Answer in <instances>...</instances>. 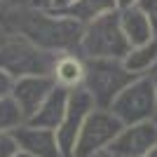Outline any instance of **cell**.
I'll use <instances>...</instances> for the list:
<instances>
[{"mask_svg":"<svg viewBox=\"0 0 157 157\" xmlns=\"http://www.w3.org/2000/svg\"><path fill=\"white\" fill-rule=\"evenodd\" d=\"M134 75L120 59H85V92L92 96L96 108L108 110L120 92L129 85Z\"/></svg>","mask_w":157,"mask_h":157,"instance_id":"obj_4","label":"cell"},{"mask_svg":"<svg viewBox=\"0 0 157 157\" xmlns=\"http://www.w3.org/2000/svg\"><path fill=\"white\" fill-rule=\"evenodd\" d=\"M92 157H115L110 150H101V152H96V155H92Z\"/></svg>","mask_w":157,"mask_h":157,"instance_id":"obj_23","label":"cell"},{"mask_svg":"<svg viewBox=\"0 0 157 157\" xmlns=\"http://www.w3.org/2000/svg\"><path fill=\"white\" fill-rule=\"evenodd\" d=\"M56 59L59 54L33 45L24 35L0 42V71H5L12 80L28 75H52Z\"/></svg>","mask_w":157,"mask_h":157,"instance_id":"obj_3","label":"cell"},{"mask_svg":"<svg viewBox=\"0 0 157 157\" xmlns=\"http://www.w3.org/2000/svg\"><path fill=\"white\" fill-rule=\"evenodd\" d=\"M68 98H71V92H68V89L54 87L52 94L45 98V103L38 108V113H35V115L28 120V124L56 131V127L61 124V120H63V115H66V108H68Z\"/></svg>","mask_w":157,"mask_h":157,"instance_id":"obj_11","label":"cell"},{"mask_svg":"<svg viewBox=\"0 0 157 157\" xmlns=\"http://www.w3.org/2000/svg\"><path fill=\"white\" fill-rule=\"evenodd\" d=\"M92 96L85 92V87H80L75 92H71V98H68V108H66V115L61 120V124L56 127V141H59L61 155L63 157H73V150H75V143H78L80 129L87 122L89 113L94 110Z\"/></svg>","mask_w":157,"mask_h":157,"instance_id":"obj_7","label":"cell"},{"mask_svg":"<svg viewBox=\"0 0 157 157\" xmlns=\"http://www.w3.org/2000/svg\"><path fill=\"white\" fill-rule=\"evenodd\" d=\"M138 10L148 17L152 31H155V35H157V0H141V2H138Z\"/></svg>","mask_w":157,"mask_h":157,"instance_id":"obj_18","label":"cell"},{"mask_svg":"<svg viewBox=\"0 0 157 157\" xmlns=\"http://www.w3.org/2000/svg\"><path fill=\"white\" fill-rule=\"evenodd\" d=\"M12 87H14V80L10 78L5 71H0V98L12 96Z\"/></svg>","mask_w":157,"mask_h":157,"instance_id":"obj_19","label":"cell"},{"mask_svg":"<svg viewBox=\"0 0 157 157\" xmlns=\"http://www.w3.org/2000/svg\"><path fill=\"white\" fill-rule=\"evenodd\" d=\"M54 85L68 92H75L85 85V59L80 54H59L52 71Z\"/></svg>","mask_w":157,"mask_h":157,"instance_id":"obj_12","label":"cell"},{"mask_svg":"<svg viewBox=\"0 0 157 157\" xmlns=\"http://www.w3.org/2000/svg\"><path fill=\"white\" fill-rule=\"evenodd\" d=\"M155 80H157V78H155Z\"/></svg>","mask_w":157,"mask_h":157,"instance_id":"obj_26","label":"cell"},{"mask_svg":"<svg viewBox=\"0 0 157 157\" xmlns=\"http://www.w3.org/2000/svg\"><path fill=\"white\" fill-rule=\"evenodd\" d=\"M14 141L19 145V152L26 157H63L56 141V131L42 129V127L24 124L14 131Z\"/></svg>","mask_w":157,"mask_h":157,"instance_id":"obj_10","label":"cell"},{"mask_svg":"<svg viewBox=\"0 0 157 157\" xmlns=\"http://www.w3.org/2000/svg\"><path fill=\"white\" fill-rule=\"evenodd\" d=\"M19 152V145L14 141V134H0V157H14Z\"/></svg>","mask_w":157,"mask_h":157,"instance_id":"obj_17","label":"cell"},{"mask_svg":"<svg viewBox=\"0 0 157 157\" xmlns=\"http://www.w3.org/2000/svg\"><path fill=\"white\" fill-rule=\"evenodd\" d=\"M108 110L122 122V127L150 122L157 117V80L155 78H134L120 92Z\"/></svg>","mask_w":157,"mask_h":157,"instance_id":"obj_5","label":"cell"},{"mask_svg":"<svg viewBox=\"0 0 157 157\" xmlns=\"http://www.w3.org/2000/svg\"><path fill=\"white\" fill-rule=\"evenodd\" d=\"M129 42H127L122 26H120V14L110 12L92 21L82 28L78 54L82 59H124L129 54Z\"/></svg>","mask_w":157,"mask_h":157,"instance_id":"obj_2","label":"cell"},{"mask_svg":"<svg viewBox=\"0 0 157 157\" xmlns=\"http://www.w3.org/2000/svg\"><path fill=\"white\" fill-rule=\"evenodd\" d=\"M33 2H35V7L42 10V12H49V5H52V0H33Z\"/></svg>","mask_w":157,"mask_h":157,"instance_id":"obj_22","label":"cell"},{"mask_svg":"<svg viewBox=\"0 0 157 157\" xmlns=\"http://www.w3.org/2000/svg\"><path fill=\"white\" fill-rule=\"evenodd\" d=\"M122 63L134 78H157V35L145 45L131 47Z\"/></svg>","mask_w":157,"mask_h":157,"instance_id":"obj_13","label":"cell"},{"mask_svg":"<svg viewBox=\"0 0 157 157\" xmlns=\"http://www.w3.org/2000/svg\"><path fill=\"white\" fill-rule=\"evenodd\" d=\"M141 0H115V5H117V12L122 10H131V7H138Z\"/></svg>","mask_w":157,"mask_h":157,"instance_id":"obj_21","label":"cell"},{"mask_svg":"<svg viewBox=\"0 0 157 157\" xmlns=\"http://www.w3.org/2000/svg\"><path fill=\"white\" fill-rule=\"evenodd\" d=\"M82 24H78L71 17L54 12H33L26 21H24V38L31 40L33 45L42 47L47 52L54 54H73V49L78 52L80 38H82Z\"/></svg>","mask_w":157,"mask_h":157,"instance_id":"obj_1","label":"cell"},{"mask_svg":"<svg viewBox=\"0 0 157 157\" xmlns=\"http://www.w3.org/2000/svg\"><path fill=\"white\" fill-rule=\"evenodd\" d=\"M110 12H117L115 0H78L73 7H68L63 12V17H71L78 24L87 26V24H92V21L101 19Z\"/></svg>","mask_w":157,"mask_h":157,"instance_id":"obj_15","label":"cell"},{"mask_svg":"<svg viewBox=\"0 0 157 157\" xmlns=\"http://www.w3.org/2000/svg\"><path fill=\"white\" fill-rule=\"evenodd\" d=\"M14 157H26V155H24V152H17V155H14Z\"/></svg>","mask_w":157,"mask_h":157,"instance_id":"obj_25","label":"cell"},{"mask_svg":"<svg viewBox=\"0 0 157 157\" xmlns=\"http://www.w3.org/2000/svg\"><path fill=\"white\" fill-rule=\"evenodd\" d=\"M78 2V0H52V5H49V12H54V14H63L68 7H73Z\"/></svg>","mask_w":157,"mask_h":157,"instance_id":"obj_20","label":"cell"},{"mask_svg":"<svg viewBox=\"0 0 157 157\" xmlns=\"http://www.w3.org/2000/svg\"><path fill=\"white\" fill-rule=\"evenodd\" d=\"M54 87L56 85H54L52 75H28V78L14 80L12 98L19 105V110L24 113L26 122L38 113V108L45 103V98L52 94Z\"/></svg>","mask_w":157,"mask_h":157,"instance_id":"obj_9","label":"cell"},{"mask_svg":"<svg viewBox=\"0 0 157 157\" xmlns=\"http://www.w3.org/2000/svg\"><path fill=\"white\" fill-rule=\"evenodd\" d=\"M157 145V120L122 127L108 150L115 157H148Z\"/></svg>","mask_w":157,"mask_h":157,"instance_id":"obj_8","label":"cell"},{"mask_svg":"<svg viewBox=\"0 0 157 157\" xmlns=\"http://www.w3.org/2000/svg\"><path fill=\"white\" fill-rule=\"evenodd\" d=\"M155 120H157V117H155Z\"/></svg>","mask_w":157,"mask_h":157,"instance_id":"obj_27","label":"cell"},{"mask_svg":"<svg viewBox=\"0 0 157 157\" xmlns=\"http://www.w3.org/2000/svg\"><path fill=\"white\" fill-rule=\"evenodd\" d=\"M120 14V26H122V33H124L129 47H138L145 45L155 38V31H152L150 21L138 7H131V10H122Z\"/></svg>","mask_w":157,"mask_h":157,"instance_id":"obj_14","label":"cell"},{"mask_svg":"<svg viewBox=\"0 0 157 157\" xmlns=\"http://www.w3.org/2000/svg\"><path fill=\"white\" fill-rule=\"evenodd\" d=\"M120 131H122V122L110 110L94 108L89 113L87 122L82 124V129H80L73 157H92L101 150H108Z\"/></svg>","mask_w":157,"mask_h":157,"instance_id":"obj_6","label":"cell"},{"mask_svg":"<svg viewBox=\"0 0 157 157\" xmlns=\"http://www.w3.org/2000/svg\"><path fill=\"white\" fill-rule=\"evenodd\" d=\"M148 157H157V145H155V148L150 150V155H148Z\"/></svg>","mask_w":157,"mask_h":157,"instance_id":"obj_24","label":"cell"},{"mask_svg":"<svg viewBox=\"0 0 157 157\" xmlns=\"http://www.w3.org/2000/svg\"><path fill=\"white\" fill-rule=\"evenodd\" d=\"M24 124H26V117L19 110V105L14 103V98H0V134H14Z\"/></svg>","mask_w":157,"mask_h":157,"instance_id":"obj_16","label":"cell"}]
</instances>
